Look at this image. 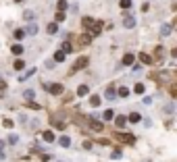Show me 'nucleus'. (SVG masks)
<instances>
[{"label":"nucleus","instance_id":"obj_1","mask_svg":"<svg viewBox=\"0 0 177 162\" xmlns=\"http://www.w3.org/2000/svg\"><path fill=\"white\" fill-rule=\"evenodd\" d=\"M44 89H48L52 96H60L63 91H65V85H63V83H46V85H44Z\"/></svg>","mask_w":177,"mask_h":162},{"label":"nucleus","instance_id":"obj_2","mask_svg":"<svg viewBox=\"0 0 177 162\" xmlns=\"http://www.w3.org/2000/svg\"><path fill=\"white\" fill-rule=\"evenodd\" d=\"M87 64H90V58H87V56H81V58H77V60H75L73 71H81V69H85Z\"/></svg>","mask_w":177,"mask_h":162},{"label":"nucleus","instance_id":"obj_3","mask_svg":"<svg viewBox=\"0 0 177 162\" xmlns=\"http://www.w3.org/2000/svg\"><path fill=\"white\" fill-rule=\"evenodd\" d=\"M58 50H60V52H63L65 56H67V54H71V52H73V46H71V42H63Z\"/></svg>","mask_w":177,"mask_h":162},{"label":"nucleus","instance_id":"obj_4","mask_svg":"<svg viewBox=\"0 0 177 162\" xmlns=\"http://www.w3.org/2000/svg\"><path fill=\"white\" fill-rule=\"evenodd\" d=\"M115 137H117V139H121L123 144H134V141H136V137L131 135V133H127V135H115Z\"/></svg>","mask_w":177,"mask_h":162},{"label":"nucleus","instance_id":"obj_5","mask_svg":"<svg viewBox=\"0 0 177 162\" xmlns=\"http://www.w3.org/2000/svg\"><path fill=\"white\" fill-rule=\"evenodd\" d=\"M23 33H25V35H36V33H38V25H36V23H29V25L23 29Z\"/></svg>","mask_w":177,"mask_h":162},{"label":"nucleus","instance_id":"obj_6","mask_svg":"<svg viewBox=\"0 0 177 162\" xmlns=\"http://www.w3.org/2000/svg\"><path fill=\"white\" fill-rule=\"evenodd\" d=\"M77 44H79V46H90V44H92V37L87 35V33H83V35H79Z\"/></svg>","mask_w":177,"mask_h":162},{"label":"nucleus","instance_id":"obj_7","mask_svg":"<svg viewBox=\"0 0 177 162\" xmlns=\"http://www.w3.org/2000/svg\"><path fill=\"white\" fill-rule=\"evenodd\" d=\"M115 125H117L119 129H123V127L127 125V117H123V114H119V117H115Z\"/></svg>","mask_w":177,"mask_h":162},{"label":"nucleus","instance_id":"obj_8","mask_svg":"<svg viewBox=\"0 0 177 162\" xmlns=\"http://www.w3.org/2000/svg\"><path fill=\"white\" fill-rule=\"evenodd\" d=\"M134 25H136V19H134V17H125V19H123V27H125V29H131Z\"/></svg>","mask_w":177,"mask_h":162},{"label":"nucleus","instance_id":"obj_9","mask_svg":"<svg viewBox=\"0 0 177 162\" xmlns=\"http://www.w3.org/2000/svg\"><path fill=\"white\" fill-rule=\"evenodd\" d=\"M140 121H142L140 112H131L129 117H127V123H134V125H136V123H140Z\"/></svg>","mask_w":177,"mask_h":162},{"label":"nucleus","instance_id":"obj_10","mask_svg":"<svg viewBox=\"0 0 177 162\" xmlns=\"http://www.w3.org/2000/svg\"><path fill=\"white\" fill-rule=\"evenodd\" d=\"M104 96H106L108 100H113V98H117V89H115V87H106V91H104Z\"/></svg>","mask_w":177,"mask_h":162},{"label":"nucleus","instance_id":"obj_11","mask_svg":"<svg viewBox=\"0 0 177 162\" xmlns=\"http://www.w3.org/2000/svg\"><path fill=\"white\" fill-rule=\"evenodd\" d=\"M56 6H58V13H65V11L69 8V2H67V0H58Z\"/></svg>","mask_w":177,"mask_h":162},{"label":"nucleus","instance_id":"obj_12","mask_svg":"<svg viewBox=\"0 0 177 162\" xmlns=\"http://www.w3.org/2000/svg\"><path fill=\"white\" fill-rule=\"evenodd\" d=\"M140 62H142V64H152V62H154V58H152V56H148V54H140Z\"/></svg>","mask_w":177,"mask_h":162},{"label":"nucleus","instance_id":"obj_13","mask_svg":"<svg viewBox=\"0 0 177 162\" xmlns=\"http://www.w3.org/2000/svg\"><path fill=\"white\" fill-rule=\"evenodd\" d=\"M90 129H92V131H102V123H98L96 119H92V121H90Z\"/></svg>","mask_w":177,"mask_h":162},{"label":"nucleus","instance_id":"obj_14","mask_svg":"<svg viewBox=\"0 0 177 162\" xmlns=\"http://www.w3.org/2000/svg\"><path fill=\"white\" fill-rule=\"evenodd\" d=\"M42 137H44V141H48V144H50V141H54V133H52V131H44V133H42Z\"/></svg>","mask_w":177,"mask_h":162},{"label":"nucleus","instance_id":"obj_15","mask_svg":"<svg viewBox=\"0 0 177 162\" xmlns=\"http://www.w3.org/2000/svg\"><path fill=\"white\" fill-rule=\"evenodd\" d=\"M90 106L98 108V106H100V96H96V94H94V96H90Z\"/></svg>","mask_w":177,"mask_h":162},{"label":"nucleus","instance_id":"obj_16","mask_svg":"<svg viewBox=\"0 0 177 162\" xmlns=\"http://www.w3.org/2000/svg\"><path fill=\"white\" fill-rule=\"evenodd\" d=\"M87 91H90V87H87V85H79V87H77V96H87Z\"/></svg>","mask_w":177,"mask_h":162},{"label":"nucleus","instance_id":"obj_17","mask_svg":"<svg viewBox=\"0 0 177 162\" xmlns=\"http://www.w3.org/2000/svg\"><path fill=\"white\" fill-rule=\"evenodd\" d=\"M117 96H119V98H127V96H129V89H127V87H119V89H117Z\"/></svg>","mask_w":177,"mask_h":162},{"label":"nucleus","instance_id":"obj_18","mask_svg":"<svg viewBox=\"0 0 177 162\" xmlns=\"http://www.w3.org/2000/svg\"><path fill=\"white\" fill-rule=\"evenodd\" d=\"M102 119H104V121H113V119H115V112H113V110H104Z\"/></svg>","mask_w":177,"mask_h":162},{"label":"nucleus","instance_id":"obj_19","mask_svg":"<svg viewBox=\"0 0 177 162\" xmlns=\"http://www.w3.org/2000/svg\"><path fill=\"white\" fill-rule=\"evenodd\" d=\"M11 52H13V54H23V46H21V44H15L13 48H11Z\"/></svg>","mask_w":177,"mask_h":162},{"label":"nucleus","instance_id":"obj_20","mask_svg":"<svg viewBox=\"0 0 177 162\" xmlns=\"http://www.w3.org/2000/svg\"><path fill=\"white\" fill-rule=\"evenodd\" d=\"M171 29H173V27L169 25V23H165V25L161 27V35H169V33H171Z\"/></svg>","mask_w":177,"mask_h":162},{"label":"nucleus","instance_id":"obj_21","mask_svg":"<svg viewBox=\"0 0 177 162\" xmlns=\"http://www.w3.org/2000/svg\"><path fill=\"white\" fill-rule=\"evenodd\" d=\"M123 64H127V66L134 64V54H125V56H123Z\"/></svg>","mask_w":177,"mask_h":162},{"label":"nucleus","instance_id":"obj_22","mask_svg":"<svg viewBox=\"0 0 177 162\" xmlns=\"http://www.w3.org/2000/svg\"><path fill=\"white\" fill-rule=\"evenodd\" d=\"M60 146H63V148H69V146H71V139H69L67 135H63V137H60Z\"/></svg>","mask_w":177,"mask_h":162},{"label":"nucleus","instance_id":"obj_23","mask_svg":"<svg viewBox=\"0 0 177 162\" xmlns=\"http://www.w3.org/2000/svg\"><path fill=\"white\" fill-rule=\"evenodd\" d=\"M6 141H9L11 146H15V144L19 141V135H15V133H11V135H9V139H6Z\"/></svg>","mask_w":177,"mask_h":162},{"label":"nucleus","instance_id":"obj_24","mask_svg":"<svg viewBox=\"0 0 177 162\" xmlns=\"http://www.w3.org/2000/svg\"><path fill=\"white\" fill-rule=\"evenodd\" d=\"M65 58H67V56H65V54H63V52H60V50H58V52H56V54H54V62H63V60H65Z\"/></svg>","mask_w":177,"mask_h":162},{"label":"nucleus","instance_id":"obj_25","mask_svg":"<svg viewBox=\"0 0 177 162\" xmlns=\"http://www.w3.org/2000/svg\"><path fill=\"white\" fill-rule=\"evenodd\" d=\"M13 66L17 69V71H21V69H25V62H23V60L19 58V60H15V64H13Z\"/></svg>","mask_w":177,"mask_h":162},{"label":"nucleus","instance_id":"obj_26","mask_svg":"<svg viewBox=\"0 0 177 162\" xmlns=\"http://www.w3.org/2000/svg\"><path fill=\"white\" fill-rule=\"evenodd\" d=\"M23 96H25V100H29V102H31V100H33V89H25V91H23Z\"/></svg>","mask_w":177,"mask_h":162},{"label":"nucleus","instance_id":"obj_27","mask_svg":"<svg viewBox=\"0 0 177 162\" xmlns=\"http://www.w3.org/2000/svg\"><path fill=\"white\" fill-rule=\"evenodd\" d=\"M58 31V25H56V23H50V25H48V33L52 35V33H56Z\"/></svg>","mask_w":177,"mask_h":162},{"label":"nucleus","instance_id":"obj_28","mask_svg":"<svg viewBox=\"0 0 177 162\" xmlns=\"http://www.w3.org/2000/svg\"><path fill=\"white\" fill-rule=\"evenodd\" d=\"M119 6H121V8H131V0H121Z\"/></svg>","mask_w":177,"mask_h":162},{"label":"nucleus","instance_id":"obj_29","mask_svg":"<svg viewBox=\"0 0 177 162\" xmlns=\"http://www.w3.org/2000/svg\"><path fill=\"white\" fill-rule=\"evenodd\" d=\"M144 89H146V87H144V83H138V85L134 87V91H136V94H144Z\"/></svg>","mask_w":177,"mask_h":162},{"label":"nucleus","instance_id":"obj_30","mask_svg":"<svg viewBox=\"0 0 177 162\" xmlns=\"http://www.w3.org/2000/svg\"><path fill=\"white\" fill-rule=\"evenodd\" d=\"M54 21H56V25H58V23H63V21H65V13H56Z\"/></svg>","mask_w":177,"mask_h":162},{"label":"nucleus","instance_id":"obj_31","mask_svg":"<svg viewBox=\"0 0 177 162\" xmlns=\"http://www.w3.org/2000/svg\"><path fill=\"white\" fill-rule=\"evenodd\" d=\"M154 54H156V60H163V56H165V50H163V48H156V52H154Z\"/></svg>","mask_w":177,"mask_h":162},{"label":"nucleus","instance_id":"obj_32","mask_svg":"<svg viewBox=\"0 0 177 162\" xmlns=\"http://www.w3.org/2000/svg\"><path fill=\"white\" fill-rule=\"evenodd\" d=\"M23 17H25V19H29V21H33V19H36L33 11H25V13H23Z\"/></svg>","mask_w":177,"mask_h":162},{"label":"nucleus","instance_id":"obj_33","mask_svg":"<svg viewBox=\"0 0 177 162\" xmlns=\"http://www.w3.org/2000/svg\"><path fill=\"white\" fill-rule=\"evenodd\" d=\"M23 37H25L23 29H17V31H15V40H23Z\"/></svg>","mask_w":177,"mask_h":162},{"label":"nucleus","instance_id":"obj_34","mask_svg":"<svg viewBox=\"0 0 177 162\" xmlns=\"http://www.w3.org/2000/svg\"><path fill=\"white\" fill-rule=\"evenodd\" d=\"M33 73H36V69H31V71H27V73H25V75H21V77H19V79H21V81H25V79H27V77H31V75H33Z\"/></svg>","mask_w":177,"mask_h":162},{"label":"nucleus","instance_id":"obj_35","mask_svg":"<svg viewBox=\"0 0 177 162\" xmlns=\"http://www.w3.org/2000/svg\"><path fill=\"white\" fill-rule=\"evenodd\" d=\"M27 106H29V108H33V110H40V104H38V102H33V100H31Z\"/></svg>","mask_w":177,"mask_h":162},{"label":"nucleus","instance_id":"obj_36","mask_svg":"<svg viewBox=\"0 0 177 162\" xmlns=\"http://www.w3.org/2000/svg\"><path fill=\"white\" fill-rule=\"evenodd\" d=\"M54 127H56V129H65V123H63V121H54Z\"/></svg>","mask_w":177,"mask_h":162},{"label":"nucleus","instance_id":"obj_37","mask_svg":"<svg viewBox=\"0 0 177 162\" xmlns=\"http://www.w3.org/2000/svg\"><path fill=\"white\" fill-rule=\"evenodd\" d=\"M173 110H175V106H173V104H169V106H165V112H169V114H171Z\"/></svg>","mask_w":177,"mask_h":162},{"label":"nucleus","instance_id":"obj_38","mask_svg":"<svg viewBox=\"0 0 177 162\" xmlns=\"http://www.w3.org/2000/svg\"><path fill=\"white\" fill-rule=\"evenodd\" d=\"M40 158H42V160H44V162H48V160H50V158H52V156H50V154H42V156H40Z\"/></svg>","mask_w":177,"mask_h":162},{"label":"nucleus","instance_id":"obj_39","mask_svg":"<svg viewBox=\"0 0 177 162\" xmlns=\"http://www.w3.org/2000/svg\"><path fill=\"white\" fill-rule=\"evenodd\" d=\"M2 125H4V127H6V129H11V127H13V121H9V119H6V121H4V123H2Z\"/></svg>","mask_w":177,"mask_h":162},{"label":"nucleus","instance_id":"obj_40","mask_svg":"<svg viewBox=\"0 0 177 162\" xmlns=\"http://www.w3.org/2000/svg\"><path fill=\"white\" fill-rule=\"evenodd\" d=\"M113 158H115V160H119V158H121V152H119V150H115V152H113Z\"/></svg>","mask_w":177,"mask_h":162},{"label":"nucleus","instance_id":"obj_41","mask_svg":"<svg viewBox=\"0 0 177 162\" xmlns=\"http://www.w3.org/2000/svg\"><path fill=\"white\" fill-rule=\"evenodd\" d=\"M83 148L85 150H92V141H83Z\"/></svg>","mask_w":177,"mask_h":162},{"label":"nucleus","instance_id":"obj_42","mask_svg":"<svg viewBox=\"0 0 177 162\" xmlns=\"http://www.w3.org/2000/svg\"><path fill=\"white\" fill-rule=\"evenodd\" d=\"M2 148H4V141H2V139H0V152H2Z\"/></svg>","mask_w":177,"mask_h":162},{"label":"nucleus","instance_id":"obj_43","mask_svg":"<svg viewBox=\"0 0 177 162\" xmlns=\"http://www.w3.org/2000/svg\"><path fill=\"white\" fill-rule=\"evenodd\" d=\"M4 160V152H0V162H2Z\"/></svg>","mask_w":177,"mask_h":162},{"label":"nucleus","instance_id":"obj_44","mask_svg":"<svg viewBox=\"0 0 177 162\" xmlns=\"http://www.w3.org/2000/svg\"><path fill=\"white\" fill-rule=\"evenodd\" d=\"M15 2H23V0H15Z\"/></svg>","mask_w":177,"mask_h":162}]
</instances>
